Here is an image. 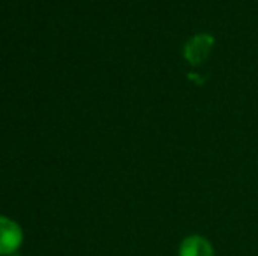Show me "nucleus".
Instances as JSON below:
<instances>
[{
	"instance_id": "nucleus-1",
	"label": "nucleus",
	"mask_w": 258,
	"mask_h": 256,
	"mask_svg": "<svg viewBox=\"0 0 258 256\" xmlns=\"http://www.w3.org/2000/svg\"><path fill=\"white\" fill-rule=\"evenodd\" d=\"M214 48V37L211 34H197L191 39H188L183 49V56L190 65H201L204 63L209 56L211 49Z\"/></svg>"
},
{
	"instance_id": "nucleus-2",
	"label": "nucleus",
	"mask_w": 258,
	"mask_h": 256,
	"mask_svg": "<svg viewBox=\"0 0 258 256\" xmlns=\"http://www.w3.org/2000/svg\"><path fill=\"white\" fill-rule=\"evenodd\" d=\"M23 242V232L13 219L0 216V254L11 256Z\"/></svg>"
},
{
	"instance_id": "nucleus-3",
	"label": "nucleus",
	"mask_w": 258,
	"mask_h": 256,
	"mask_svg": "<svg viewBox=\"0 0 258 256\" xmlns=\"http://www.w3.org/2000/svg\"><path fill=\"white\" fill-rule=\"evenodd\" d=\"M179 256H216V253L206 237L188 235L179 244Z\"/></svg>"
}]
</instances>
